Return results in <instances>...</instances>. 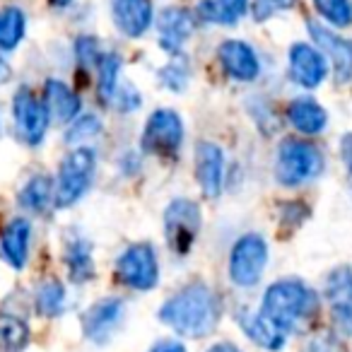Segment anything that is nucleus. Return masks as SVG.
I'll return each instance as SVG.
<instances>
[{
  "label": "nucleus",
  "mask_w": 352,
  "mask_h": 352,
  "mask_svg": "<svg viewBox=\"0 0 352 352\" xmlns=\"http://www.w3.org/2000/svg\"><path fill=\"white\" fill-rule=\"evenodd\" d=\"M220 297L206 283H188L160 307V321L184 338L210 336L220 323Z\"/></svg>",
  "instance_id": "f257e3e1"
},
{
  "label": "nucleus",
  "mask_w": 352,
  "mask_h": 352,
  "mask_svg": "<svg viewBox=\"0 0 352 352\" xmlns=\"http://www.w3.org/2000/svg\"><path fill=\"white\" fill-rule=\"evenodd\" d=\"M318 311V299L309 285L302 280H278L263 294L261 314L275 323L283 333H289L302 321L311 318Z\"/></svg>",
  "instance_id": "f03ea898"
},
{
  "label": "nucleus",
  "mask_w": 352,
  "mask_h": 352,
  "mask_svg": "<svg viewBox=\"0 0 352 352\" xmlns=\"http://www.w3.org/2000/svg\"><path fill=\"white\" fill-rule=\"evenodd\" d=\"M97 155L92 147L78 145L63 157L56 176V208H70L92 188Z\"/></svg>",
  "instance_id": "7ed1b4c3"
},
{
  "label": "nucleus",
  "mask_w": 352,
  "mask_h": 352,
  "mask_svg": "<svg viewBox=\"0 0 352 352\" xmlns=\"http://www.w3.org/2000/svg\"><path fill=\"white\" fill-rule=\"evenodd\" d=\"M323 171V155L314 142L287 138L280 142L278 160H275V179L287 188L316 179Z\"/></svg>",
  "instance_id": "20e7f679"
},
{
  "label": "nucleus",
  "mask_w": 352,
  "mask_h": 352,
  "mask_svg": "<svg viewBox=\"0 0 352 352\" xmlns=\"http://www.w3.org/2000/svg\"><path fill=\"white\" fill-rule=\"evenodd\" d=\"M113 275L121 285L135 292H150L160 283V261L157 251L147 241H135L126 246L113 265Z\"/></svg>",
  "instance_id": "39448f33"
},
{
  "label": "nucleus",
  "mask_w": 352,
  "mask_h": 352,
  "mask_svg": "<svg viewBox=\"0 0 352 352\" xmlns=\"http://www.w3.org/2000/svg\"><path fill=\"white\" fill-rule=\"evenodd\" d=\"M201 225L203 215L198 203L188 198H174L164 210V236L171 254L184 258L196 244Z\"/></svg>",
  "instance_id": "423d86ee"
},
{
  "label": "nucleus",
  "mask_w": 352,
  "mask_h": 352,
  "mask_svg": "<svg viewBox=\"0 0 352 352\" xmlns=\"http://www.w3.org/2000/svg\"><path fill=\"white\" fill-rule=\"evenodd\" d=\"M268 241L261 234H241L230 251V280L236 287H254L268 265Z\"/></svg>",
  "instance_id": "0eeeda50"
},
{
  "label": "nucleus",
  "mask_w": 352,
  "mask_h": 352,
  "mask_svg": "<svg viewBox=\"0 0 352 352\" xmlns=\"http://www.w3.org/2000/svg\"><path fill=\"white\" fill-rule=\"evenodd\" d=\"M184 145V121L174 109H157L142 128V150L162 160H174Z\"/></svg>",
  "instance_id": "6e6552de"
},
{
  "label": "nucleus",
  "mask_w": 352,
  "mask_h": 352,
  "mask_svg": "<svg viewBox=\"0 0 352 352\" xmlns=\"http://www.w3.org/2000/svg\"><path fill=\"white\" fill-rule=\"evenodd\" d=\"M12 121H15L17 140L36 147L41 145L46 131H49L51 113L44 99H39L27 85H22L12 97Z\"/></svg>",
  "instance_id": "1a4fd4ad"
},
{
  "label": "nucleus",
  "mask_w": 352,
  "mask_h": 352,
  "mask_svg": "<svg viewBox=\"0 0 352 352\" xmlns=\"http://www.w3.org/2000/svg\"><path fill=\"white\" fill-rule=\"evenodd\" d=\"M126 314V302L118 297H104L94 302L87 311L82 314V333L89 342L104 345L111 340V336L118 331Z\"/></svg>",
  "instance_id": "9d476101"
},
{
  "label": "nucleus",
  "mask_w": 352,
  "mask_h": 352,
  "mask_svg": "<svg viewBox=\"0 0 352 352\" xmlns=\"http://www.w3.org/2000/svg\"><path fill=\"white\" fill-rule=\"evenodd\" d=\"M309 34H311L316 49L331 60L333 73H336V80L340 85L350 82L352 80V41L345 39V36L336 34L328 27L318 25V22H309Z\"/></svg>",
  "instance_id": "9b49d317"
},
{
  "label": "nucleus",
  "mask_w": 352,
  "mask_h": 352,
  "mask_svg": "<svg viewBox=\"0 0 352 352\" xmlns=\"http://www.w3.org/2000/svg\"><path fill=\"white\" fill-rule=\"evenodd\" d=\"M225 152L210 140L196 145V179L206 198H220L225 191Z\"/></svg>",
  "instance_id": "f8f14e48"
},
{
  "label": "nucleus",
  "mask_w": 352,
  "mask_h": 352,
  "mask_svg": "<svg viewBox=\"0 0 352 352\" xmlns=\"http://www.w3.org/2000/svg\"><path fill=\"white\" fill-rule=\"evenodd\" d=\"M287 60H289V78L304 89H316L328 75L326 56L316 46L304 44V41H297V44L289 46Z\"/></svg>",
  "instance_id": "ddd939ff"
},
{
  "label": "nucleus",
  "mask_w": 352,
  "mask_h": 352,
  "mask_svg": "<svg viewBox=\"0 0 352 352\" xmlns=\"http://www.w3.org/2000/svg\"><path fill=\"white\" fill-rule=\"evenodd\" d=\"M220 65L236 82H254L261 75V60L256 51L241 39H225L217 49Z\"/></svg>",
  "instance_id": "4468645a"
},
{
  "label": "nucleus",
  "mask_w": 352,
  "mask_h": 352,
  "mask_svg": "<svg viewBox=\"0 0 352 352\" xmlns=\"http://www.w3.org/2000/svg\"><path fill=\"white\" fill-rule=\"evenodd\" d=\"M155 20L152 0H111V22L128 39H140Z\"/></svg>",
  "instance_id": "2eb2a0df"
},
{
  "label": "nucleus",
  "mask_w": 352,
  "mask_h": 352,
  "mask_svg": "<svg viewBox=\"0 0 352 352\" xmlns=\"http://www.w3.org/2000/svg\"><path fill=\"white\" fill-rule=\"evenodd\" d=\"M157 32H160V44L166 54L179 56L193 34V17L184 8H164L157 17Z\"/></svg>",
  "instance_id": "dca6fc26"
},
{
  "label": "nucleus",
  "mask_w": 352,
  "mask_h": 352,
  "mask_svg": "<svg viewBox=\"0 0 352 352\" xmlns=\"http://www.w3.org/2000/svg\"><path fill=\"white\" fill-rule=\"evenodd\" d=\"M30 239H32V222L25 217L10 220L0 232V256L10 268L22 270L30 261Z\"/></svg>",
  "instance_id": "f3484780"
},
{
  "label": "nucleus",
  "mask_w": 352,
  "mask_h": 352,
  "mask_svg": "<svg viewBox=\"0 0 352 352\" xmlns=\"http://www.w3.org/2000/svg\"><path fill=\"white\" fill-rule=\"evenodd\" d=\"M236 323L244 331V336L249 338L251 342L261 347V350L268 352H278L285 347V336L278 326H275L270 318H265L261 311H251V309H239L236 311Z\"/></svg>",
  "instance_id": "a211bd4d"
},
{
  "label": "nucleus",
  "mask_w": 352,
  "mask_h": 352,
  "mask_svg": "<svg viewBox=\"0 0 352 352\" xmlns=\"http://www.w3.org/2000/svg\"><path fill=\"white\" fill-rule=\"evenodd\" d=\"M287 121L294 131L304 133V135H318V133L326 131L328 113L316 99L299 97L287 104Z\"/></svg>",
  "instance_id": "6ab92c4d"
},
{
  "label": "nucleus",
  "mask_w": 352,
  "mask_h": 352,
  "mask_svg": "<svg viewBox=\"0 0 352 352\" xmlns=\"http://www.w3.org/2000/svg\"><path fill=\"white\" fill-rule=\"evenodd\" d=\"M44 102L49 107L51 118H56L58 123L68 126L78 118L80 113V97L73 92L70 85H65L63 80H46L44 85Z\"/></svg>",
  "instance_id": "aec40b11"
},
{
  "label": "nucleus",
  "mask_w": 352,
  "mask_h": 352,
  "mask_svg": "<svg viewBox=\"0 0 352 352\" xmlns=\"http://www.w3.org/2000/svg\"><path fill=\"white\" fill-rule=\"evenodd\" d=\"M65 265H68L70 280L78 285H85L94 278V249L92 241L85 239V236H73V239L65 244Z\"/></svg>",
  "instance_id": "412c9836"
},
{
  "label": "nucleus",
  "mask_w": 352,
  "mask_h": 352,
  "mask_svg": "<svg viewBox=\"0 0 352 352\" xmlns=\"http://www.w3.org/2000/svg\"><path fill=\"white\" fill-rule=\"evenodd\" d=\"M20 206L36 215H44L51 206H56V184L51 182V176H32L20 191Z\"/></svg>",
  "instance_id": "4be33fe9"
},
{
  "label": "nucleus",
  "mask_w": 352,
  "mask_h": 352,
  "mask_svg": "<svg viewBox=\"0 0 352 352\" xmlns=\"http://www.w3.org/2000/svg\"><path fill=\"white\" fill-rule=\"evenodd\" d=\"M249 10V0H201L198 15L212 25L232 27L241 20Z\"/></svg>",
  "instance_id": "5701e85b"
},
{
  "label": "nucleus",
  "mask_w": 352,
  "mask_h": 352,
  "mask_svg": "<svg viewBox=\"0 0 352 352\" xmlns=\"http://www.w3.org/2000/svg\"><path fill=\"white\" fill-rule=\"evenodd\" d=\"M27 32L25 10L17 6H6L0 10V51H15Z\"/></svg>",
  "instance_id": "b1692460"
},
{
  "label": "nucleus",
  "mask_w": 352,
  "mask_h": 352,
  "mask_svg": "<svg viewBox=\"0 0 352 352\" xmlns=\"http://www.w3.org/2000/svg\"><path fill=\"white\" fill-rule=\"evenodd\" d=\"M30 342V326L25 318L3 314L0 316V352H25Z\"/></svg>",
  "instance_id": "393cba45"
},
{
  "label": "nucleus",
  "mask_w": 352,
  "mask_h": 352,
  "mask_svg": "<svg viewBox=\"0 0 352 352\" xmlns=\"http://www.w3.org/2000/svg\"><path fill=\"white\" fill-rule=\"evenodd\" d=\"M118 75H121V58L116 54H104L97 63V89H99V99L104 104L111 107L113 97H116L118 89Z\"/></svg>",
  "instance_id": "a878e982"
},
{
  "label": "nucleus",
  "mask_w": 352,
  "mask_h": 352,
  "mask_svg": "<svg viewBox=\"0 0 352 352\" xmlns=\"http://www.w3.org/2000/svg\"><path fill=\"white\" fill-rule=\"evenodd\" d=\"M326 292L331 307H352V268L350 265H338L328 273Z\"/></svg>",
  "instance_id": "bb28decb"
},
{
  "label": "nucleus",
  "mask_w": 352,
  "mask_h": 352,
  "mask_svg": "<svg viewBox=\"0 0 352 352\" xmlns=\"http://www.w3.org/2000/svg\"><path fill=\"white\" fill-rule=\"evenodd\" d=\"M34 307L41 316L46 318H54L60 316L65 309V289L58 280H49L44 283L39 289H36V297H34Z\"/></svg>",
  "instance_id": "cd10ccee"
},
{
  "label": "nucleus",
  "mask_w": 352,
  "mask_h": 352,
  "mask_svg": "<svg viewBox=\"0 0 352 352\" xmlns=\"http://www.w3.org/2000/svg\"><path fill=\"white\" fill-rule=\"evenodd\" d=\"M316 12L336 30H345L352 25V3L350 0H314Z\"/></svg>",
  "instance_id": "c85d7f7f"
},
{
  "label": "nucleus",
  "mask_w": 352,
  "mask_h": 352,
  "mask_svg": "<svg viewBox=\"0 0 352 352\" xmlns=\"http://www.w3.org/2000/svg\"><path fill=\"white\" fill-rule=\"evenodd\" d=\"M102 133V121H99L94 113H85L78 116L73 123H68V131H65V142L68 145H80V142H87L92 138H97Z\"/></svg>",
  "instance_id": "c756f323"
},
{
  "label": "nucleus",
  "mask_w": 352,
  "mask_h": 352,
  "mask_svg": "<svg viewBox=\"0 0 352 352\" xmlns=\"http://www.w3.org/2000/svg\"><path fill=\"white\" fill-rule=\"evenodd\" d=\"M160 82L164 85L166 89H174V92H182L188 82V68L184 60H171L164 68L160 70Z\"/></svg>",
  "instance_id": "7c9ffc66"
},
{
  "label": "nucleus",
  "mask_w": 352,
  "mask_h": 352,
  "mask_svg": "<svg viewBox=\"0 0 352 352\" xmlns=\"http://www.w3.org/2000/svg\"><path fill=\"white\" fill-rule=\"evenodd\" d=\"M104 54H99V41L89 34H82L75 39V58L82 68H97L99 58Z\"/></svg>",
  "instance_id": "2f4dec72"
},
{
  "label": "nucleus",
  "mask_w": 352,
  "mask_h": 352,
  "mask_svg": "<svg viewBox=\"0 0 352 352\" xmlns=\"http://www.w3.org/2000/svg\"><path fill=\"white\" fill-rule=\"evenodd\" d=\"M297 0H251V15L256 22H265L275 17L278 12H285L294 8Z\"/></svg>",
  "instance_id": "473e14b6"
},
{
  "label": "nucleus",
  "mask_w": 352,
  "mask_h": 352,
  "mask_svg": "<svg viewBox=\"0 0 352 352\" xmlns=\"http://www.w3.org/2000/svg\"><path fill=\"white\" fill-rule=\"evenodd\" d=\"M111 107L121 109V111H133V109L140 107V94H138V89L131 87V85H118Z\"/></svg>",
  "instance_id": "72a5a7b5"
},
{
  "label": "nucleus",
  "mask_w": 352,
  "mask_h": 352,
  "mask_svg": "<svg viewBox=\"0 0 352 352\" xmlns=\"http://www.w3.org/2000/svg\"><path fill=\"white\" fill-rule=\"evenodd\" d=\"M331 314H333V323H336V331L352 338V307H331Z\"/></svg>",
  "instance_id": "f704fd0d"
},
{
  "label": "nucleus",
  "mask_w": 352,
  "mask_h": 352,
  "mask_svg": "<svg viewBox=\"0 0 352 352\" xmlns=\"http://www.w3.org/2000/svg\"><path fill=\"white\" fill-rule=\"evenodd\" d=\"M302 352H345V347H342L336 338L318 336V338H311V340L304 345Z\"/></svg>",
  "instance_id": "c9c22d12"
},
{
  "label": "nucleus",
  "mask_w": 352,
  "mask_h": 352,
  "mask_svg": "<svg viewBox=\"0 0 352 352\" xmlns=\"http://www.w3.org/2000/svg\"><path fill=\"white\" fill-rule=\"evenodd\" d=\"M147 352H186V347H184V342L174 340V338H164V340H157Z\"/></svg>",
  "instance_id": "e433bc0d"
},
{
  "label": "nucleus",
  "mask_w": 352,
  "mask_h": 352,
  "mask_svg": "<svg viewBox=\"0 0 352 352\" xmlns=\"http://www.w3.org/2000/svg\"><path fill=\"white\" fill-rule=\"evenodd\" d=\"M340 160L345 164V169L352 174V133H345L340 138Z\"/></svg>",
  "instance_id": "4c0bfd02"
},
{
  "label": "nucleus",
  "mask_w": 352,
  "mask_h": 352,
  "mask_svg": "<svg viewBox=\"0 0 352 352\" xmlns=\"http://www.w3.org/2000/svg\"><path fill=\"white\" fill-rule=\"evenodd\" d=\"M206 352H244V350H239V347H236L234 342L222 340V342H215V345H210Z\"/></svg>",
  "instance_id": "58836bf2"
},
{
  "label": "nucleus",
  "mask_w": 352,
  "mask_h": 352,
  "mask_svg": "<svg viewBox=\"0 0 352 352\" xmlns=\"http://www.w3.org/2000/svg\"><path fill=\"white\" fill-rule=\"evenodd\" d=\"M10 80H12V68H10V63L0 56V87H3V85H8Z\"/></svg>",
  "instance_id": "ea45409f"
},
{
  "label": "nucleus",
  "mask_w": 352,
  "mask_h": 352,
  "mask_svg": "<svg viewBox=\"0 0 352 352\" xmlns=\"http://www.w3.org/2000/svg\"><path fill=\"white\" fill-rule=\"evenodd\" d=\"M49 3H51L54 8H68L70 3H73V0H49Z\"/></svg>",
  "instance_id": "a19ab883"
}]
</instances>
